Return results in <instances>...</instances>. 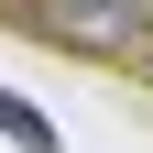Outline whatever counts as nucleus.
<instances>
[{
    "mask_svg": "<svg viewBox=\"0 0 153 153\" xmlns=\"http://www.w3.org/2000/svg\"><path fill=\"white\" fill-rule=\"evenodd\" d=\"M0 22L44 33V44H76V55H120V44H142V11H131V0H0Z\"/></svg>",
    "mask_w": 153,
    "mask_h": 153,
    "instance_id": "1",
    "label": "nucleus"
},
{
    "mask_svg": "<svg viewBox=\"0 0 153 153\" xmlns=\"http://www.w3.org/2000/svg\"><path fill=\"white\" fill-rule=\"evenodd\" d=\"M0 142H22V153H66V142H55V120H44L33 99H11V88H0Z\"/></svg>",
    "mask_w": 153,
    "mask_h": 153,
    "instance_id": "2",
    "label": "nucleus"
}]
</instances>
